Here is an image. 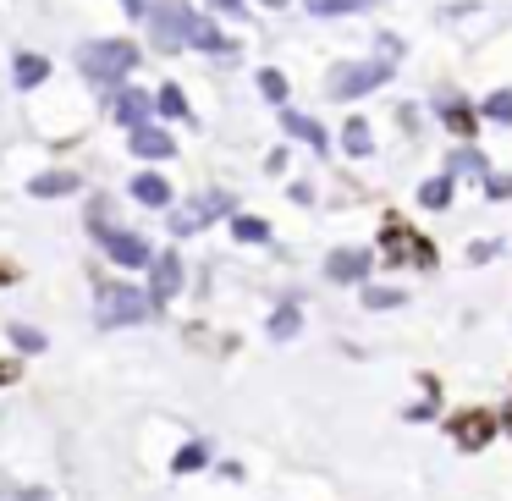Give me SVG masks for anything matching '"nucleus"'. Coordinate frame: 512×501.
Here are the masks:
<instances>
[{
  "label": "nucleus",
  "instance_id": "2f4dec72",
  "mask_svg": "<svg viewBox=\"0 0 512 501\" xmlns=\"http://www.w3.org/2000/svg\"><path fill=\"white\" fill-rule=\"evenodd\" d=\"M215 12H237V6H243V0H210Z\"/></svg>",
  "mask_w": 512,
  "mask_h": 501
},
{
  "label": "nucleus",
  "instance_id": "9d476101",
  "mask_svg": "<svg viewBox=\"0 0 512 501\" xmlns=\"http://www.w3.org/2000/svg\"><path fill=\"white\" fill-rule=\"evenodd\" d=\"M149 270H155V287H149V292H155V303H166V298H177V292H182V259L177 254H155V265H149Z\"/></svg>",
  "mask_w": 512,
  "mask_h": 501
},
{
  "label": "nucleus",
  "instance_id": "423d86ee",
  "mask_svg": "<svg viewBox=\"0 0 512 501\" xmlns=\"http://www.w3.org/2000/svg\"><path fill=\"white\" fill-rule=\"evenodd\" d=\"M100 248L116 259L122 270H144V265H155V254H149V243L138 232H111V226H100Z\"/></svg>",
  "mask_w": 512,
  "mask_h": 501
},
{
  "label": "nucleus",
  "instance_id": "0eeeda50",
  "mask_svg": "<svg viewBox=\"0 0 512 501\" xmlns=\"http://www.w3.org/2000/svg\"><path fill=\"white\" fill-rule=\"evenodd\" d=\"M325 276L331 281H364L369 276V248H336L325 259Z\"/></svg>",
  "mask_w": 512,
  "mask_h": 501
},
{
  "label": "nucleus",
  "instance_id": "39448f33",
  "mask_svg": "<svg viewBox=\"0 0 512 501\" xmlns=\"http://www.w3.org/2000/svg\"><path fill=\"white\" fill-rule=\"evenodd\" d=\"M221 215H232V193H199V199H193L188 210H177V215H171V232H177V237H188V232H199V226L221 221Z\"/></svg>",
  "mask_w": 512,
  "mask_h": 501
},
{
  "label": "nucleus",
  "instance_id": "bb28decb",
  "mask_svg": "<svg viewBox=\"0 0 512 501\" xmlns=\"http://www.w3.org/2000/svg\"><path fill=\"white\" fill-rule=\"evenodd\" d=\"M259 89H265V100H287V78H281V72H259Z\"/></svg>",
  "mask_w": 512,
  "mask_h": 501
},
{
  "label": "nucleus",
  "instance_id": "5701e85b",
  "mask_svg": "<svg viewBox=\"0 0 512 501\" xmlns=\"http://www.w3.org/2000/svg\"><path fill=\"white\" fill-rule=\"evenodd\" d=\"M386 237H391V243H386V254L397 259V265H402L408 254H413V259H430V248H424V243H402V232H386Z\"/></svg>",
  "mask_w": 512,
  "mask_h": 501
},
{
  "label": "nucleus",
  "instance_id": "473e14b6",
  "mask_svg": "<svg viewBox=\"0 0 512 501\" xmlns=\"http://www.w3.org/2000/svg\"><path fill=\"white\" fill-rule=\"evenodd\" d=\"M127 6V17H144V0H122Z\"/></svg>",
  "mask_w": 512,
  "mask_h": 501
},
{
  "label": "nucleus",
  "instance_id": "cd10ccee",
  "mask_svg": "<svg viewBox=\"0 0 512 501\" xmlns=\"http://www.w3.org/2000/svg\"><path fill=\"white\" fill-rule=\"evenodd\" d=\"M12 342L23 347V353H39V347H45V336H39L34 325H12Z\"/></svg>",
  "mask_w": 512,
  "mask_h": 501
},
{
  "label": "nucleus",
  "instance_id": "f8f14e48",
  "mask_svg": "<svg viewBox=\"0 0 512 501\" xmlns=\"http://www.w3.org/2000/svg\"><path fill=\"white\" fill-rule=\"evenodd\" d=\"M127 193H133L138 204H149V210H166V204H171V188H166V177H155V171H144V177H133V188H127Z\"/></svg>",
  "mask_w": 512,
  "mask_h": 501
},
{
  "label": "nucleus",
  "instance_id": "412c9836",
  "mask_svg": "<svg viewBox=\"0 0 512 501\" xmlns=\"http://www.w3.org/2000/svg\"><path fill=\"white\" fill-rule=\"evenodd\" d=\"M155 105H160V116H177V122H182V116H188V100H182V89H177V83H166Z\"/></svg>",
  "mask_w": 512,
  "mask_h": 501
},
{
  "label": "nucleus",
  "instance_id": "72a5a7b5",
  "mask_svg": "<svg viewBox=\"0 0 512 501\" xmlns=\"http://www.w3.org/2000/svg\"><path fill=\"white\" fill-rule=\"evenodd\" d=\"M17 501H50V496H45V490H23Z\"/></svg>",
  "mask_w": 512,
  "mask_h": 501
},
{
  "label": "nucleus",
  "instance_id": "7c9ffc66",
  "mask_svg": "<svg viewBox=\"0 0 512 501\" xmlns=\"http://www.w3.org/2000/svg\"><path fill=\"white\" fill-rule=\"evenodd\" d=\"M490 199H512V177H485Z\"/></svg>",
  "mask_w": 512,
  "mask_h": 501
},
{
  "label": "nucleus",
  "instance_id": "6e6552de",
  "mask_svg": "<svg viewBox=\"0 0 512 501\" xmlns=\"http://www.w3.org/2000/svg\"><path fill=\"white\" fill-rule=\"evenodd\" d=\"M111 111H116V122H122V127H144L149 116L160 111V105L149 100V94H138V89H122V94H116V105H111Z\"/></svg>",
  "mask_w": 512,
  "mask_h": 501
},
{
  "label": "nucleus",
  "instance_id": "6ab92c4d",
  "mask_svg": "<svg viewBox=\"0 0 512 501\" xmlns=\"http://www.w3.org/2000/svg\"><path fill=\"white\" fill-rule=\"evenodd\" d=\"M479 116H485V122H512V89L490 94V100L479 105Z\"/></svg>",
  "mask_w": 512,
  "mask_h": 501
},
{
  "label": "nucleus",
  "instance_id": "c85d7f7f",
  "mask_svg": "<svg viewBox=\"0 0 512 501\" xmlns=\"http://www.w3.org/2000/svg\"><path fill=\"white\" fill-rule=\"evenodd\" d=\"M441 116H446V122L457 127V133H468V127H474V116H468V111H463V105H457V100H452V105H441Z\"/></svg>",
  "mask_w": 512,
  "mask_h": 501
},
{
  "label": "nucleus",
  "instance_id": "f3484780",
  "mask_svg": "<svg viewBox=\"0 0 512 501\" xmlns=\"http://www.w3.org/2000/svg\"><path fill=\"white\" fill-rule=\"evenodd\" d=\"M188 45H199V50H215V56H226V50H232V45H226V39L215 34L210 23H204V17H193V28H188Z\"/></svg>",
  "mask_w": 512,
  "mask_h": 501
},
{
  "label": "nucleus",
  "instance_id": "b1692460",
  "mask_svg": "<svg viewBox=\"0 0 512 501\" xmlns=\"http://www.w3.org/2000/svg\"><path fill=\"white\" fill-rule=\"evenodd\" d=\"M358 6H369V0H309L314 17H342V12H358Z\"/></svg>",
  "mask_w": 512,
  "mask_h": 501
},
{
  "label": "nucleus",
  "instance_id": "a211bd4d",
  "mask_svg": "<svg viewBox=\"0 0 512 501\" xmlns=\"http://www.w3.org/2000/svg\"><path fill=\"white\" fill-rule=\"evenodd\" d=\"M232 237H243V243H265L270 226L259 221V215H237V221H232Z\"/></svg>",
  "mask_w": 512,
  "mask_h": 501
},
{
  "label": "nucleus",
  "instance_id": "4be33fe9",
  "mask_svg": "<svg viewBox=\"0 0 512 501\" xmlns=\"http://www.w3.org/2000/svg\"><path fill=\"white\" fill-rule=\"evenodd\" d=\"M204 463H210V452H204L199 441H188V446L177 452V463H171V468H177V474H193V468H204Z\"/></svg>",
  "mask_w": 512,
  "mask_h": 501
},
{
  "label": "nucleus",
  "instance_id": "9b49d317",
  "mask_svg": "<svg viewBox=\"0 0 512 501\" xmlns=\"http://www.w3.org/2000/svg\"><path fill=\"white\" fill-rule=\"evenodd\" d=\"M28 193L34 199H67V193H78V171H45V177L28 182Z\"/></svg>",
  "mask_w": 512,
  "mask_h": 501
},
{
  "label": "nucleus",
  "instance_id": "f704fd0d",
  "mask_svg": "<svg viewBox=\"0 0 512 501\" xmlns=\"http://www.w3.org/2000/svg\"><path fill=\"white\" fill-rule=\"evenodd\" d=\"M12 375H17V369H12V364H0V386H6V380H12Z\"/></svg>",
  "mask_w": 512,
  "mask_h": 501
},
{
  "label": "nucleus",
  "instance_id": "393cba45",
  "mask_svg": "<svg viewBox=\"0 0 512 501\" xmlns=\"http://www.w3.org/2000/svg\"><path fill=\"white\" fill-rule=\"evenodd\" d=\"M270 336H281V342H287V336H298V309H292V303L270 314Z\"/></svg>",
  "mask_w": 512,
  "mask_h": 501
},
{
  "label": "nucleus",
  "instance_id": "1a4fd4ad",
  "mask_svg": "<svg viewBox=\"0 0 512 501\" xmlns=\"http://www.w3.org/2000/svg\"><path fill=\"white\" fill-rule=\"evenodd\" d=\"M133 155L138 160H171L177 155V144H171V133H160V127H133Z\"/></svg>",
  "mask_w": 512,
  "mask_h": 501
},
{
  "label": "nucleus",
  "instance_id": "c9c22d12",
  "mask_svg": "<svg viewBox=\"0 0 512 501\" xmlns=\"http://www.w3.org/2000/svg\"><path fill=\"white\" fill-rule=\"evenodd\" d=\"M265 6H287V0H265Z\"/></svg>",
  "mask_w": 512,
  "mask_h": 501
},
{
  "label": "nucleus",
  "instance_id": "a878e982",
  "mask_svg": "<svg viewBox=\"0 0 512 501\" xmlns=\"http://www.w3.org/2000/svg\"><path fill=\"white\" fill-rule=\"evenodd\" d=\"M364 303H369V309H397L402 292L397 287H364Z\"/></svg>",
  "mask_w": 512,
  "mask_h": 501
},
{
  "label": "nucleus",
  "instance_id": "2eb2a0df",
  "mask_svg": "<svg viewBox=\"0 0 512 501\" xmlns=\"http://www.w3.org/2000/svg\"><path fill=\"white\" fill-rule=\"evenodd\" d=\"M452 193H457V177L446 171V177L424 182V188H419V199H424V210H446V204H452Z\"/></svg>",
  "mask_w": 512,
  "mask_h": 501
},
{
  "label": "nucleus",
  "instance_id": "c756f323",
  "mask_svg": "<svg viewBox=\"0 0 512 501\" xmlns=\"http://www.w3.org/2000/svg\"><path fill=\"white\" fill-rule=\"evenodd\" d=\"M479 166H485V160H479L474 149H457V155H452V166H446V171L457 177V171H479Z\"/></svg>",
  "mask_w": 512,
  "mask_h": 501
},
{
  "label": "nucleus",
  "instance_id": "20e7f679",
  "mask_svg": "<svg viewBox=\"0 0 512 501\" xmlns=\"http://www.w3.org/2000/svg\"><path fill=\"white\" fill-rule=\"evenodd\" d=\"M149 28H155V45L160 50H177V45H188L193 12L182 6V0H160L155 12H149Z\"/></svg>",
  "mask_w": 512,
  "mask_h": 501
},
{
  "label": "nucleus",
  "instance_id": "f03ea898",
  "mask_svg": "<svg viewBox=\"0 0 512 501\" xmlns=\"http://www.w3.org/2000/svg\"><path fill=\"white\" fill-rule=\"evenodd\" d=\"M149 309H155V292H138V287H127V281H105L100 303H94L100 325H144Z\"/></svg>",
  "mask_w": 512,
  "mask_h": 501
},
{
  "label": "nucleus",
  "instance_id": "7ed1b4c3",
  "mask_svg": "<svg viewBox=\"0 0 512 501\" xmlns=\"http://www.w3.org/2000/svg\"><path fill=\"white\" fill-rule=\"evenodd\" d=\"M391 78V61H347V67L331 72V94L336 100H358V94L380 89Z\"/></svg>",
  "mask_w": 512,
  "mask_h": 501
},
{
  "label": "nucleus",
  "instance_id": "f257e3e1",
  "mask_svg": "<svg viewBox=\"0 0 512 501\" xmlns=\"http://www.w3.org/2000/svg\"><path fill=\"white\" fill-rule=\"evenodd\" d=\"M78 67L94 83H122L138 67V45H127V39H89V45H78Z\"/></svg>",
  "mask_w": 512,
  "mask_h": 501
},
{
  "label": "nucleus",
  "instance_id": "dca6fc26",
  "mask_svg": "<svg viewBox=\"0 0 512 501\" xmlns=\"http://www.w3.org/2000/svg\"><path fill=\"white\" fill-rule=\"evenodd\" d=\"M50 78V61L45 56H17V89H39Z\"/></svg>",
  "mask_w": 512,
  "mask_h": 501
},
{
  "label": "nucleus",
  "instance_id": "aec40b11",
  "mask_svg": "<svg viewBox=\"0 0 512 501\" xmlns=\"http://www.w3.org/2000/svg\"><path fill=\"white\" fill-rule=\"evenodd\" d=\"M342 144H347V155H358V160H364V155H369V127H364V122H358V116H353V122H347V127H342Z\"/></svg>",
  "mask_w": 512,
  "mask_h": 501
},
{
  "label": "nucleus",
  "instance_id": "ddd939ff",
  "mask_svg": "<svg viewBox=\"0 0 512 501\" xmlns=\"http://www.w3.org/2000/svg\"><path fill=\"white\" fill-rule=\"evenodd\" d=\"M281 127H287L292 138H303V144L325 149V127L314 122V116H303V111H281Z\"/></svg>",
  "mask_w": 512,
  "mask_h": 501
},
{
  "label": "nucleus",
  "instance_id": "4468645a",
  "mask_svg": "<svg viewBox=\"0 0 512 501\" xmlns=\"http://www.w3.org/2000/svg\"><path fill=\"white\" fill-rule=\"evenodd\" d=\"M490 430H496V413H468V419H457V441L463 446H485Z\"/></svg>",
  "mask_w": 512,
  "mask_h": 501
}]
</instances>
